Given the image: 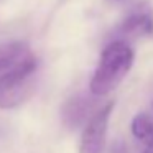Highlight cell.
Instances as JSON below:
<instances>
[{
	"label": "cell",
	"mask_w": 153,
	"mask_h": 153,
	"mask_svg": "<svg viewBox=\"0 0 153 153\" xmlns=\"http://www.w3.org/2000/svg\"><path fill=\"white\" fill-rule=\"evenodd\" d=\"M133 50L123 40H114L104 48L99 64L91 79V94L96 97L112 92L133 66Z\"/></svg>",
	"instance_id": "obj_1"
},
{
	"label": "cell",
	"mask_w": 153,
	"mask_h": 153,
	"mask_svg": "<svg viewBox=\"0 0 153 153\" xmlns=\"http://www.w3.org/2000/svg\"><path fill=\"white\" fill-rule=\"evenodd\" d=\"M38 61L28 51L0 76V109L17 107L31 94Z\"/></svg>",
	"instance_id": "obj_2"
},
{
	"label": "cell",
	"mask_w": 153,
	"mask_h": 153,
	"mask_svg": "<svg viewBox=\"0 0 153 153\" xmlns=\"http://www.w3.org/2000/svg\"><path fill=\"white\" fill-rule=\"evenodd\" d=\"M112 109H114V102L105 104L84 125L82 135H81V143H79V153H104L105 138H107V127H109V119H110V114H112Z\"/></svg>",
	"instance_id": "obj_3"
},
{
	"label": "cell",
	"mask_w": 153,
	"mask_h": 153,
	"mask_svg": "<svg viewBox=\"0 0 153 153\" xmlns=\"http://www.w3.org/2000/svg\"><path fill=\"white\" fill-rule=\"evenodd\" d=\"M97 97L96 96H86V94H79L74 96L64 104L61 117H63V123L68 128L74 130L81 125H86L91 120V117L97 112Z\"/></svg>",
	"instance_id": "obj_4"
},
{
	"label": "cell",
	"mask_w": 153,
	"mask_h": 153,
	"mask_svg": "<svg viewBox=\"0 0 153 153\" xmlns=\"http://www.w3.org/2000/svg\"><path fill=\"white\" fill-rule=\"evenodd\" d=\"M119 38L115 40H130V38L148 36L153 35V15L148 8H137L130 12L127 18L122 22V25L117 30Z\"/></svg>",
	"instance_id": "obj_5"
},
{
	"label": "cell",
	"mask_w": 153,
	"mask_h": 153,
	"mask_svg": "<svg viewBox=\"0 0 153 153\" xmlns=\"http://www.w3.org/2000/svg\"><path fill=\"white\" fill-rule=\"evenodd\" d=\"M28 53V46L22 41H7L0 43V76L10 69L18 59Z\"/></svg>",
	"instance_id": "obj_6"
},
{
	"label": "cell",
	"mask_w": 153,
	"mask_h": 153,
	"mask_svg": "<svg viewBox=\"0 0 153 153\" xmlns=\"http://www.w3.org/2000/svg\"><path fill=\"white\" fill-rule=\"evenodd\" d=\"M110 153H128V152H127V148L123 146V143L117 142L115 145L112 146V152H110Z\"/></svg>",
	"instance_id": "obj_7"
},
{
	"label": "cell",
	"mask_w": 153,
	"mask_h": 153,
	"mask_svg": "<svg viewBox=\"0 0 153 153\" xmlns=\"http://www.w3.org/2000/svg\"><path fill=\"white\" fill-rule=\"evenodd\" d=\"M143 153H153V140L146 143V148H145V152H143Z\"/></svg>",
	"instance_id": "obj_8"
}]
</instances>
